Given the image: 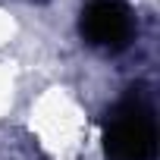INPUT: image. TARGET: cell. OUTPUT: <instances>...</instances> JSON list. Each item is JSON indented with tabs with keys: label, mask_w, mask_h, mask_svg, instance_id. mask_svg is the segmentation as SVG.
I'll return each instance as SVG.
<instances>
[{
	"label": "cell",
	"mask_w": 160,
	"mask_h": 160,
	"mask_svg": "<svg viewBox=\"0 0 160 160\" xmlns=\"http://www.w3.org/2000/svg\"><path fill=\"white\" fill-rule=\"evenodd\" d=\"M107 160H157V116L144 94H126L104 119Z\"/></svg>",
	"instance_id": "1"
},
{
	"label": "cell",
	"mask_w": 160,
	"mask_h": 160,
	"mask_svg": "<svg viewBox=\"0 0 160 160\" xmlns=\"http://www.w3.org/2000/svg\"><path fill=\"white\" fill-rule=\"evenodd\" d=\"M82 38L107 53H119L132 44L135 35V16L126 0H88L82 19H78Z\"/></svg>",
	"instance_id": "2"
},
{
	"label": "cell",
	"mask_w": 160,
	"mask_h": 160,
	"mask_svg": "<svg viewBox=\"0 0 160 160\" xmlns=\"http://www.w3.org/2000/svg\"><path fill=\"white\" fill-rule=\"evenodd\" d=\"M35 3H41V0H35Z\"/></svg>",
	"instance_id": "3"
}]
</instances>
